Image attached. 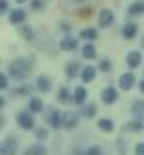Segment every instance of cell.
Returning a JSON list of instances; mask_svg holds the SVG:
<instances>
[{
	"mask_svg": "<svg viewBox=\"0 0 144 155\" xmlns=\"http://www.w3.org/2000/svg\"><path fill=\"white\" fill-rule=\"evenodd\" d=\"M33 58H16L9 63V74L15 79H24L33 71Z\"/></svg>",
	"mask_w": 144,
	"mask_h": 155,
	"instance_id": "1",
	"label": "cell"
},
{
	"mask_svg": "<svg viewBox=\"0 0 144 155\" xmlns=\"http://www.w3.org/2000/svg\"><path fill=\"white\" fill-rule=\"evenodd\" d=\"M16 150H18L16 139H15V137H7V139L2 143V146H0V155H15Z\"/></svg>",
	"mask_w": 144,
	"mask_h": 155,
	"instance_id": "2",
	"label": "cell"
},
{
	"mask_svg": "<svg viewBox=\"0 0 144 155\" xmlns=\"http://www.w3.org/2000/svg\"><path fill=\"white\" fill-rule=\"evenodd\" d=\"M16 123L24 128V130H31L33 126H34V119L31 114H27V112H18L16 114Z\"/></svg>",
	"mask_w": 144,
	"mask_h": 155,
	"instance_id": "3",
	"label": "cell"
},
{
	"mask_svg": "<svg viewBox=\"0 0 144 155\" xmlns=\"http://www.w3.org/2000/svg\"><path fill=\"white\" fill-rule=\"evenodd\" d=\"M141 61H142V54H141L139 51H130V52H128L126 63H128L130 69H137V67L141 65Z\"/></svg>",
	"mask_w": 144,
	"mask_h": 155,
	"instance_id": "4",
	"label": "cell"
},
{
	"mask_svg": "<svg viewBox=\"0 0 144 155\" xmlns=\"http://www.w3.org/2000/svg\"><path fill=\"white\" fill-rule=\"evenodd\" d=\"M47 121H49V124L51 126H54V128H60L61 126V112H58L56 108H49V114H47Z\"/></svg>",
	"mask_w": 144,
	"mask_h": 155,
	"instance_id": "5",
	"label": "cell"
},
{
	"mask_svg": "<svg viewBox=\"0 0 144 155\" xmlns=\"http://www.w3.org/2000/svg\"><path fill=\"white\" fill-rule=\"evenodd\" d=\"M77 124V116L74 112H63L61 114V126H65L67 130H70Z\"/></svg>",
	"mask_w": 144,
	"mask_h": 155,
	"instance_id": "6",
	"label": "cell"
},
{
	"mask_svg": "<svg viewBox=\"0 0 144 155\" xmlns=\"http://www.w3.org/2000/svg\"><path fill=\"white\" fill-rule=\"evenodd\" d=\"M133 85H135V76L132 72H126V74H123V76L119 78V87L123 90H130Z\"/></svg>",
	"mask_w": 144,
	"mask_h": 155,
	"instance_id": "7",
	"label": "cell"
},
{
	"mask_svg": "<svg viewBox=\"0 0 144 155\" xmlns=\"http://www.w3.org/2000/svg\"><path fill=\"white\" fill-rule=\"evenodd\" d=\"M101 99H103V103H106V105L115 103V99H117V90H115L113 87H106V88L101 92Z\"/></svg>",
	"mask_w": 144,
	"mask_h": 155,
	"instance_id": "8",
	"label": "cell"
},
{
	"mask_svg": "<svg viewBox=\"0 0 144 155\" xmlns=\"http://www.w3.org/2000/svg\"><path fill=\"white\" fill-rule=\"evenodd\" d=\"M113 24V13L110 9H103L99 13V25L101 27H110Z\"/></svg>",
	"mask_w": 144,
	"mask_h": 155,
	"instance_id": "9",
	"label": "cell"
},
{
	"mask_svg": "<svg viewBox=\"0 0 144 155\" xmlns=\"http://www.w3.org/2000/svg\"><path fill=\"white\" fill-rule=\"evenodd\" d=\"M130 112L135 117H141V121H144V99H137L132 103L130 107Z\"/></svg>",
	"mask_w": 144,
	"mask_h": 155,
	"instance_id": "10",
	"label": "cell"
},
{
	"mask_svg": "<svg viewBox=\"0 0 144 155\" xmlns=\"http://www.w3.org/2000/svg\"><path fill=\"white\" fill-rule=\"evenodd\" d=\"M85 99H87V90H85V87H76V90H74V94H72V101H74L76 105H83Z\"/></svg>",
	"mask_w": 144,
	"mask_h": 155,
	"instance_id": "11",
	"label": "cell"
},
{
	"mask_svg": "<svg viewBox=\"0 0 144 155\" xmlns=\"http://www.w3.org/2000/svg\"><path fill=\"white\" fill-rule=\"evenodd\" d=\"M25 20V11L24 9H13L9 13V22L11 24H22Z\"/></svg>",
	"mask_w": 144,
	"mask_h": 155,
	"instance_id": "12",
	"label": "cell"
},
{
	"mask_svg": "<svg viewBox=\"0 0 144 155\" xmlns=\"http://www.w3.org/2000/svg\"><path fill=\"white\" fill-rule=\"evenodd\" d=\"M123 36L126 40H132L137 36V25L135 24H126L124 27H123Z\"/></svg>",
	"mask_w": 144,
	"mask_h": 155,
	"instance_id": "13",
	"label": "cell"
},
{
	"mask_svg": "<svg viewBox=\"0 0 144 155\" xmlns=\"http://www.w3.org/2000/svg\"><path fill=\"white\" fill-rule=\"evenodd\" d=\"M60 47H61L63 51H74V49L77 47V40L67 36V38H63L61 41H60Z\"/></svg>",
	"mask_w": 144,
	"mask_h": 155,
	"instance_id": "14",
	"label": "cell"
},
{
	"mask_svg": "<svg viewBox=\"0 0 144 155\" xmlns=\"http://www.w3.org/2000/svg\"><path fill=\"white\" fill-rule=\"evenodd\" d=\"M24 155H47V150H45L43 144H33V146H29L25 150Z\"/></svg>",
	"mask_w": 144,
	"mask_h": 155,
	"instance_id": "15",
	"label": "cell"
},
{
	"mask_svg": "<svg viewBox=\"0 0 144 155\" xmlns=\"http://www.w3.org/2000/svg\"><path fill=\"white\" fill-rule=\"evenodd\" d=\"M36 85H38V90L40 92H49L51 90V79L47 76H40L38 81H36Z\"/></svg>",
	"mask_w": 144,
	"mask_h": 155,
	"instance_id": "16",
	"label": "cell"
},
{
	"mask_svg": "<svg viewBox=\"0 0 144 155\" xmlns=\"http://www.w3.org/2000/svg\"><path fill=\"white\" fill-rule=\"evenodd\" d=\"M94 78H96V69H94V67H90V65H88V67H85V69L81 71V79H83L85 83L92 81Z\"/></svg>",
	"mask_w": 144,
	"mask_h": 155,
	"instance_id": "17",
	"label": "cell"
},
{
	"mask_svg": "<svg viewBox=\"0 0 144 155\" xmlns=\"http://www.w3.org/2000/svg\"><path fill=\"white\" fill-rule=\"evenodd\" d=\"M124 130H128V132H142V121L141 119L130 121V123L124 124Z\"/></svg>",
	"mask_w": 144,
	"mask_h": 155,
	"instance_id": "18",
	"label": "cell"
},
{
	"mask_svg": "<svg viewBox=\"0 0 144 155\" xmlns=\"http://www.w3.org/2000/svg\"><path fill=\"white\" fill-rule=\"evenodd\" d=\"M128 13H130V15H142L144 13V2L142 0L133 2V4L128 7Z\"/></svg>",
	"mask_w": 144,
	"mask_h": 155,
	"instance_id": "19",
	"label": "cell"
},
{
	"mask_svg": "<svg viewBox=\"0 0 144 155\" xmlns=\"http://www.w3.org/2000/svg\"><path fill=\"white\" fill-rule=\"evenodd\" d=\"M96 56H97L96 47H94L92 43H87V45L83 47V58H87V60H94Z\"/></svg>",
	"mask_w": 144,
	"mask_h": 155,
	"instance_id": "20",
	"label": "cell"
},
{
	"mask_svg": "<svg viewBox=\"0 0 144 155\" xmlns=\"http://www.w3.org/2000/svg\"><path fill=\"white\" fill-rule=\"evenodd\" d=\"M65 71H67V78H76L77 71H79V63L77 61H69L65 65Z\"/></svg>",
	"mask_w": 144,
	"mask_h": 155,
	"instance_id": "21",
	"label": "cell"
},
{
	"mask_svg": "<svg viewBox=\"0 0 144 155\" xmlns=\"http://www.w3.org/2000/svg\"><path fill=\"white\" fill-rule=\"evenodd\" d=\"M97 126H99L103 132H112V130H113V121H110V119H99V121H97Z\"/></svg>",
	"mask_w": 144,
	"mask_h": 155,
	"instance_id": "22",
	"label": "cell"
},
{
	"mask_svg": "<svg viewBox=\"0 0 144 155\" xmlns=\"http://www.w3.org/2000/svg\"><path fill=\"white\" fill-rule=\"evenodd\" d=\"M96 112H97V107H96L94 103L85 105V108H83V116H85V117H94V116H96Z\"/></svg>",
	"mask_w": 144,
	"mask_h": 155,
	"instance_id": "23",
	"label": "cell"
},
{
	"mask_svg": "<svg viewBox=\"0 0 144 155\" xmlns=\"http://www.w3.org/2000/svg\"><path fill=\"white\" fill-rule=\"evenodd\" d=\"M81 38H85V40H96L97 38V31L96 29H83L81 31Z\"/></svg>",
	"mask_w": 144,
	"mask_h": 155,
	"instance_id": "24",
	"label": "cell"
},
{
	"mask_svg": "<svg viewBox=\"0 0 144 155\" xmlns=\"http://www.w3.org/2000/svg\"><path fill=\"white\" fill-rule=\"evenodd\" d=\"M29 108H31L33 112H41L43 105H41V101H40L38 97H31V101H29Z\"/></svg>",
	"mask_w": 144,
	"mask_h": 155,
	"instance_id": "25",
	"label": "cell"
},
{
	"mask_svg": "<svg viewBox=\"0 0 144 155\" xmlns=\"http://www.w3.org/2000/svg\"><path fill=\"white\" fill-rule=\"evenodd\" d=\"M58 99H60L61 103H67V101H69V90H67V87H61V88L58 90Z\"/></svg>",
	"mask_w": 144,
	"mask_h": 155,
	"instance_id": "26",
	"label": "cell"
},
{
	"mask_svg": "<svg viewBox=\"0 0 144 155\" xmlns=\"http://www.w3.org/2000/svg\"><path fill=\"white\" fill-rule=\"evenodd\" d=\"M20 33H22V36L25 40H33V27L24 25V27H20Z\"/></svg>",
	"mask_w": 144,
	"mask_h": 155,
	"instance_id": "27",
	"label": "cell"
},
{
	"mask_svg": "<svg viewBox=\"0 0 144 155\" xmlns=\"http://www.w3.org/2000/svg\"><path fill=\"white\" fill-rule=\"evenodd\" d=\"M99 69H101L103 72H110V71H112V63H110L108 60H101V63H99Z\"/></svg>",
	"mask_w": 144,
	"mask_h": 155,
	"instance_id": "28",
	"label": "cell"
},
{
	"mask_svg": "<svg viewBox=\"0 0 144 155\" xmlns=\"http://www.w3.org/2000/svg\"><path fill=\"white\" fill-rule=\"evenodd\" d=\"M85 155H101V148H99V146H90V148L85 152Z\"/></svg>",
	"mask_w": 144,
	"mask_h": 155,
	"instance_id": "29",
	"label": "cell"
},
{
	"mask_svg": "<svg viewBox=\"0 0 144 155\" xmlns=\"http://www.w3.org/2000/svg\"><path fill=\"white\" fill-rule=\"evenodd\" d=\"M7 88V76L0 72V90H5Z\"/></svg>",
	"mask_w": 144,
	"mask_h": 155,
	"instance_id": "30",
	"label": "cell"
},
{
	"mask_svg": "<svg viewBox=\"0 0 144 155\" xmlns=\"http://www.w3.org/2000/svg\"><path fill=\"white\" fill-rule=\"evenodd\" d=\"M117 150H119V153H121V155L126 153V144H124L121 139H117Z\"/></svg>",
	"mask_w": 144,
	"mask_h": 155,
	"instance_id": "31",
	"label": "cell"
},
{
	"mask_svg": "<svg viewBox=\"0 0 144 155\" xmlns=\"http://www.w3.org/2000/svg\"><path fill=\"white\" fill-rule=\"evenodd\" d=\"M90 15H92V7H87V9H81L79 11V16L81 18H88Z\"/></svg>",
	"mask_w": 144,
	"mask_h": 155,
	"instance_id": "32",
	"label": "cell"
},
{
	"mask_svg": "<svg viewBox=\"0 0 144 155\" xmlns=\"http://www.w3.org/2000/svg\"><path fill=\"white\" fill-rule=\"evenodd\" d=\"M135 155H144V143H139L135 146Z\"/></svg>",
	"mask_w": 144,
	"mask_h": 155,
	"instance_id": "33",
	"label": "cell"
},
{
	"mask_svg": "<svg viewBox=\"0 0 144 155\" xmlns=\"http://www.w3.org/2000/svg\"><path fill=\"white\" fill-rule=\"evenodd\" d=\"M7 7H9L7 0H0V13H5V11H7Z\"/></svg>",
	"mask_w": 144,
	"mask_h": 155,
	"instance_id": "34",
	"label": "cell"
},
{
	"mask_svg": "<svg viewBox=\"0 0 144 155\" xmlns=\"http://www.w3.org/2000/svg\"><path fill=\"white\" fill-rule=\"evenodd\" d=\"M36 135H38L40 139H47V132H45V130H41V128H38V130H36Z\"/></svg>",
	"mask_w": 144,
	"mask_h": 155,
	"instance_id": "35",
	"label": "cell"
},
{
	"mask_svg": "<svg viewBox=\"0 0 144 155\" xmlns=\"http://www.w3.org/2000/svg\"><path fill=\"white\" fill-rule=\"evenodd\" d=\"M29 90H31V87H22V88H16L15 94H25V92H29Z\"/></svg>",
	"mask_w": 144,
	"mask_h": 155,
	"instance_id": "36",
	"label": "cell"
},
{
	"mask_svg": "<svg viewBox=\"0 0 144 155\" xmlns=\"http://www.w3.org/2000/svg\"><path fill=\"white\" fill-rule=\"evenodd\" d=\"M31 5H33V9H40V7H41V2H40V0H33Z\"/></svg>",
	"mask_w": 144,
	"mask_h": 155,
	"instance_id": "37",
	"label": "cell"
},
{
	"mask_svg": "<svg viewBox=\"0 0 144 155\" xmlns=\"http://www.w3.org/2000/svg\"><path fill=\"white\" fill-rule=\"evenodd\" d=\"M61 29H63V31H67V33H69V31H70V25H69V24H61Z\"/></svg>",
	"mask_w": 144,
	"mask_h": 155,
	"instance_id": "38",
	"label": "cell"
},
{
	"mask_svg": "<svg viewBox=\"0 0 144 155\" xmlns=\"http://www.w3.org/2000/svg\"><path fill=\"white\" fill-rule=\"evenodd\" d=\"M139 88H141V92H142V94H144V79H142V81H141V83H139Z\"/></svg>",
	"mask_w": 144,
	"mask_h": 155,
	"instance_id": "39",
	"label": "cell"
},
{
	"mask_svg": "<svg viewBox=\"0 0 144 155\" xmlns=\"http://www.w3.org/2000/svg\"><path fill=\"white\" fill-rule=\"evenodd\" d=\"M2 107H4V97L0 96V108H2Z\"/></svg>",
	"mask_w": 144,
	"mask_h": 155,
	"instance_id": "40",
	"label": "cell"
},
{
	"mask_svg": "<svg viewBox=\"0 0 144 155\" xmlns=\"http://www.w3.org/2000/svg\"><path fill=\"white\" fill-rule=\"evenodd\" d=\"M16 2H18V4H24V2H27V0H16Z\"/></svg>",
	"mask_w": 144,
	"mask_h": 155,
	"instance_id": "41",
	"label": "cell"
},
{
	"mask_svg": "<svg viewBox=\"0 0 144 155\" xmlns=\"http://www.w3.org/2000/svg\"><path fill=\"white\" fill-rule=\"evenodd\" d=\"M142 49H144V38H142Z\"/></svg>",
	"mask_w": 144,
	"mask_h": 155,
	"instance_id": "42",
	"label": "cell"
}]
</instances>
